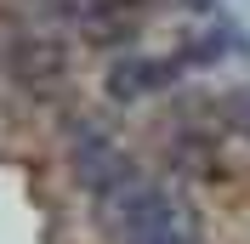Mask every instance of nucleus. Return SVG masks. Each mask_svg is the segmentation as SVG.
Returning a JSON list of instances; mask_svg holds the SVG:
<instances>
[{
	"label": "nucleus",
	"mask_w": 250,
	"mask_h": 244,
	"mask_svg": "<svg viewBox=\"0 0 250 244\" xmlns=\"http://www.w3.org/2000/svg\"><path fill=\"white\" fill-rule=\"evenodd\" d=\"M91 204L114 244H193V216L182 210V199L148 182L137 165L103 193H91Z\"/></svg>",
	"instance_id": "obj_1"
},
{
	"label": "nucleus",
	"mask_w": 250,
	"mask_h": 244,
	"mask_svg": "<svg viewBox=\"0 0 250 244\" xmlns=\"http://www.w3.org/2000/svg\"><path fill=\"white\" fill-rule=\"evenodd\" d=\"M182 74L171 57H154V62H120L108 74V97H120V102H131V97H148L159 91V85H171V80Z\"/></svg>",
	"instance_id": "obj_2"
}]
</instances>
